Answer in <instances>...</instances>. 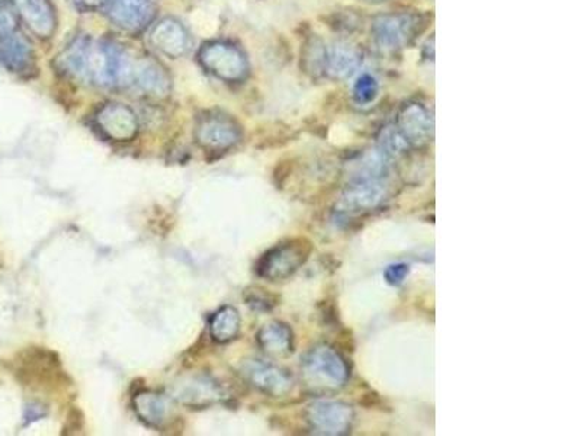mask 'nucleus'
I'll return each instance as SVG.
<instances>
[{"label": "nucleus", "instance_id": "f257e3e1", "mask_svg": "<svg viewBox=\"0 0 581 436\" xmlns=\"http://www.w3.org/2000/svg\"><path fill=\"white\" fill-rule=\"evenodd\" d=\"M63 63L76 77L98 86L130 85L136 70V63L120 47L86 38L76 40L68 47Z\"/></svg>", "mask_w": 581, "mask_h": 436}, {"label": "nucleus", "instance_id": "f03ea898", "mask_svg": "<svg viewBox=\"0 0 581 436\" xmlns=\"http://www.w3.org/2000/svg\"><path fill=\"white\" fill-rule=\"evenodd\" d=\"M9 369L21 386L31 390L56 391L70 386L60 357L42 346L19 350L9 361Z\"/></svg>", "mask_w": 581, "mask_h": 436}, {"label": "nucleus", "instance_id": "7ed1b4c3", "mask_svg": "<svg viewBox=\"0 0 581 436\" xmlns=\"http://www.w3.org/2000/svg\"><path fill=\"white\" fill-rule=\"evenodd\" d=\"M201 59L205 68L216 73L221 79L240 80L247 73L245 57L236 47L216 42L201 51Z\"/></svg>", "mask_w": 581, "mask_h": 436}, {"label": "nucleus", "instance_id": "20e7f679", "mask_svg": "<svg viewBox=\"0 0 581 436\" xmlns=\"http://www.w3.org/2000/svg\"><path fill=\"white\" fill-rule=\"evenodd\" d=\"M240 140V130L235 121L226 115H208L197 127V141L204 149L219 151L230 149Z\"/></svg>", "mask_w": 581, "mask_h": 436}, {"label": "nucleus", "instance_id": "39448f33", "mask_svg": "<svg viewBox=\"0 0 581 436\" xmlns=\"http://www.w3.org/2000/svg\"><path fill=\"white\" fill-rule=\"evenodd\" d=\"M98 125L106 137L115 141H129L137 134V118L131 109L120 104H110L99 111Z\"/></svg>", "mask_w": 581, "mask_h": 436}, {"label": "nucleus", "instance_id": "423d86ee", "mask_svg": "<svg viewBox=\"0 0 581 436\" xmlns=\"http://www.w3.org/2000/svg\"><path fill=\"white\" fill-rule=\"evenodd\" d=\"M147 0H111L108 15L113 23L129 31L141 30L153 18Z\"/></svg>", "mask_w": 581, "mask_h": 436}, {"label": "nucleus", "instance_id": "0eeeda50", "mask_svg": "<svg viewBox=\"0 0 581 436\" xmlns=\"http://www.w3.org/2000/svg\"><path fill=\"white\" fill-rule=\"evenodd\" d=\"M412 19L406 15H387L374 23V37L382 49L394 50L403 46L412 34Z\"/></svg>", "mask_w": 581, "mask_h": 436}, {"label": "nucleus", "instance_id": "6e6552de", "mask_svg": "<svg viewBox=\"0 0 581 436\" xmlns=\"http://www.w3.org/2000/svg\"><path fill=\"white\" fill-rule=\"evenodd\" d=\"M19 14L40 37H49L56 27L53 6L49 0H15Z\"/></svg>", "mask_w": 581, "mask_h": 436}, {"label": "nucleus", "instance_id": "1a4fd4ad", "mask_svg": "<svg viewBox=\"0 0 581 436\" xmlns=\"http://www.w3.org/2000/svg\"><path fill=\"white\" fill-rule=\"evenodd\" d=\"M151 41L167 56L181 57L189 50L188 32L181 23L172 19L163 21L155 28Z\"/></svg>", "mask_w": 581, "mask_h": 436}, {"label": "nucleus", "instance_id": "9d476101", "mask_svg": "<svg viewBox=\"0 0 581 436\" xmlns=\"http://www.w3.org/2000/svg\"><path fill=\"white\" fill-rule=\"evenodd\" d=\"M132 403L137 416L151 428L159 429L169 416V400L156 391H139Z\"/></svg>", "mask_w": 581, "mask_h": 436}, {"label": "nucleus", "instance_id": "9b49d317", "mask_svg": "<svg viewBox=\"0 0 581 436\" xmlns=\"http://www.w3.org/2000/svg\"><path fill=\"white\" fill-rule=\"evenodd\" d=\"M299 265L294 246H280L269 250L257 264V272L264 278L278 279L287 277Z\"/></svg>", "mask_w": 581, "mask_h": 436}, {"label": "nucleus", "instance_id": "f8f14e48", "mask_svg": "<svg viewBox=\"0 0 581 436\" xmlns=\"http://www.w3.org/2000/svg\"><path fill=\"white\" fill-rule=\"evenodd\" d=\"M32 50L21 35H0V66L11 72H21L30 66Z\"/></svg>", "mask_w": 581, "mask_h": 436}, {"label": "nucleus", "instance_id": "ddd939ff", "mask_svg": "<svg viewBox=\"0 0 581 436\" xmlns=\"http://www.w3.org/2000/svg\"><path fill=\"white\" fill-rule=\"evenodd\" d=\"M132 83L140 87L141 91L155 96H165L169 91L166 73L155 61L141 60L136 63Z\"/></svg>", "mask_w": 581, "mask_h": 436}, {"label": "nucleus", "instance_id": "4468645a", "mask_svg": "<svg viewBox=\"0 0 581 436\" xmlns=\"http://www.w3.org/2000/svg\"><path fill=\"white\" fill-rule=\"evenodd\" d=\"M359 63L361 59L356 50L347 44H336L328 51L326 60L328 72L339 79L353 75L359 68Z\"/></svg>", "mask_w": 581, "mask_h": 436}, {"label": "nucleus", "instance_id": "2eb2a0df", "mask_svg": "<svg viewBox=\"0 0 581 436\" xmlns=\"http://www.w3.org/2000/svg\"><path fill=\"white\" fill-rule=\"evenodd\" d=\"M238 331H240V316L235 307L226 305L211 317L210 335L216 342H230L238 335Z\"/></svg>", "mask_w": 581, "mask_h": 436}, {"label": "nucleus", "instance_id": "dca6fc26", "mask_svg": "<svg viewBox=\"0 0 581 436\" xmlns=\"http://www.w3.org/2000/svg\"><path fill=\"white\" fill-rule=\"evenodd\" d=\"M179 397L183 402L191 403L193 406L197 404H207L208 402L216 399L219 395V388L216 383L207 380V378H200V380H193V383L189 384L183 388V391L179 393Z\"/></svg>", "mask_w": 581, "mask_h": 436}, {"label": "nucleus", "instance_id": "f3484780", "mask_svg": "<svg viewBox=\"0 0 581 436\" xmlns=\"http://www.w3.org/2000/svg\"><path fill=\"white\" fill-rule=\"evenodd\" d=\"M191 23H192L195 32L202 35V37H211L219 30V19H217V16L212 15L211 12L204 11V9H198V11L193 12L192 16H191Z\"/></svg>", "mask_w": 581, "mask_h": 436}, {"label": "nucleus", "instance_id": "a211bd4d", "mask_svg": "<svg viewBox=\"0 0 581 436\" xmlns=\"http://www.w3.org/2000/svg\"><path fill=\"white\" fill-rule=\"evenodd\" d=\"M85 428V416L79 407L73 406L68 410L67 416H66L65 428H63V435H77L82 432Z\"/></svg>", "mask_w": 581, "mask_h": 436}, {"label": "nucleus", "instance_id": "6ab92c4d", "mask_svg": "<svg viewBox=\"0 0 581 436\" xmlns=\"http://www.w3.org/2000/svg\"><path fill=\"white\" fill-rule=\"evenodd\" d=\"M378 92L377 80L372 76H362L355 86L356 98L359 101H371Z\"/></svg>", "mask_w": 581, "mask_h": 436}, {"label": "nucleus", "instance_id": "aec40b11", "mask_svg": "<svg viewBox=\"0 0 581 436\" xmlns=\"http://www.w3.org/2000/svg\"><path fill=\"white\" fill-rule=\"evenodd\" d=\"M307 66H308L311 72H318L321 70V68H325L326 60H327V51H326L323 47L318 46V44H314L309 49L308 54H307Z\"/></svg>", "mask_w": 581, "mask_h": 436}, {"label": "nucleus", "instance_id": "412c9836", "mask_svg": "<svg viewBox=\"0 0 581 436\" xmlns=\"http://www.w3.org/2000/svg\"><path fill=\"white\" fill-rule=\"evenodd\" d=\"M13 28H15V16L2 6L0 8V35L11 34Z\"/></svg>", "mask_w": 581, "mask_h": 436}, {"label": "nucleus", "instance_id": "4be33fe9", "mask_svg": "<svg viewBox=\"0 0 581 436\" xmlns=\"http://www.w3.org/2000/svg\"><path fill=\"white\" fill-rule=\"evenodd\" d=\"M44 410L41 409V406H31L28 407V413L25 414V419H31V421H35V419H40L44 416Z\"/></svg>", "mask_w": 581, "mask_h": 436}, {"label": "nucleus", "instance_id": "5701e85b", "mask_svg": "<svg viewBox=\"0 0 581 436\" xmlns=\"http://www.w3.org/2000/svg\"><path fill=\"white\" fill-rule=\"evenodd\" d=\"M73 2L80 6H85V8H94V6L103 4L105 0H73Z\"/></svg>", "mask_w": 581, "mask_h": 436}, {"label": "nucleus", "instance_id": "b1692460", "mask_svg": "<svg viewBox=\"0 0 581 436\" xmlns=\"http://www.w3.org/2000/svg\"><path fill=\"white\" fill-rule=\"evenodd\" d=\"M366 2H371V4H378V2H384V0H366Z\"/></svg>", "mask_w": 581, "mask_h": 436}]
</instances>
